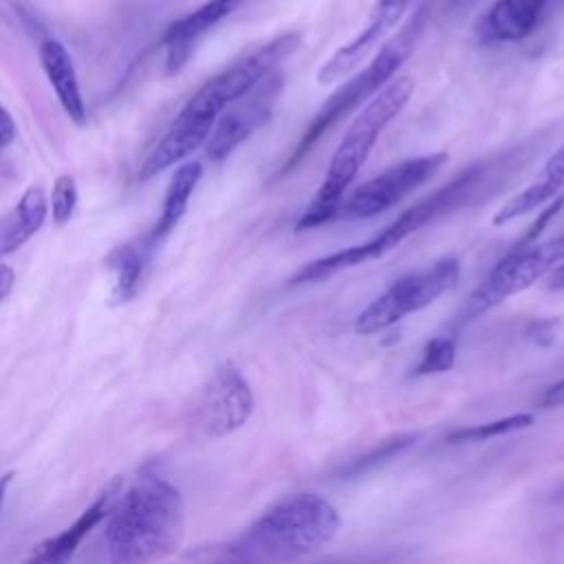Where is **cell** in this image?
Masks as SVG:
<instances>
[{
  "instance_id": "cell-1",
  "label": "cell",
  "mask_w": 564,
  "mask_h": 564,
  "mask_svg": "<svg viewBox=\"0 0 564 564\" xmlns=\"http://www.w3.org/2000/svg\"><path fill=\"white\" fill-rule=\"evenodd\" d=\"M509 156H498V159H487L480 163H474L465 167L460 174H456L449 183L441 185L436 192L425 196L423 200L414 203L405 212L397 216L388 227H383L377 236L361 245H350L346 249L333 251L328 256L315 258L300 269L293 271L289 278V284H311V282H322L326 278H333L346 269L375 262L383 258L388 251L399 247L408 236L421 231L423 227L432 225L434 220L458 212L460 207L478 200L482 194H487L489 187H496L500 181V174L509 170Z\"/></svg>"
},
{
  "instance_id": "cell-7",
  "label": "cell",
  "mask_w": 564,
  "mask_h": 564,
  "mask_svg": "<svg viewBox=\"0 0 564 564\" xmlns=\"http://www.w3.org/2000/svg\"><path fill=\"white\" fill-rule=\"evenodd\" d=\"M564 262V234L533 242L527 247H513L507 251L485 275V280L465 300L458 319L469 322L487 313L507 297L522 293L535 284L542 275H549Z\"/></svg>"
},
{
  "instance_id": "cell-24",
  "label": "cell",
  "mask_w": 564,
  "mask_h": 564,
  "mask_svg": "<svg viewBox=\"0 0 564 564\" xmlns=\"http://www.w3.org/2000/svg\"><path fill=\"white\" fill-rule=\"evenodd\" d=\"M48 207L55 225H66L70 220L77 207V185L70 174H62L55 178Z\"/></svg>"
},
{
  "instance_id": "cell-16",
  "label": "cell",
  "mask_w": 564,
  "mask_h": 564,
  "mask_svg": "<svg viewBox=\"0 0 564 564\" xmlns=\"http://www.w3.org/2000/svg\"><path fill=\"white\" fill-rule=\"evenodd\" d=\"M562 189H564V143H560L551 152V156L544 161L538 178L531 185H527L524 189H520L516 196H511L498 207V212L491 216V225L500 227L509 220L538 212L544 205H549L555 196H560Z\"/></svg>"
},
{
  "instance_id": "cell-4",
  "label": "cell",
  "mask_w": 564,
  "mask_h": 564,
  "mask_svg": "<svg viewBox=\"0 0 564 564\" xmlns=\"http://www.w3.org/2000/svg\"><path fill=\"white\" fill-rule=\"evenodd\" d=\"M412 93L414 79L410 75H399L364 104V108L355 115L341 141L337 143L328 161L324 181L313 194L308 207L297 218L295 229H313L328 220H335L344 192L357 178L386 126L401 115Z\"/></svg>"
},
{
  "instance_id": "cell-9",
  "label": "cell",
  "mask_w": 564,
  "mask_h": 564,
  "mask_svg": "<svg viewBox=\"0 0 564 564\" xmlns=\"http://www.w3.org/2000/svg\"><path fill=\"white\" fill-rule=\"evenodd\" d=\"M445 163H447L445 152H432V154L405 159V161L388 167L383 174L357 185L346 198H341V205H339L335 218L352 220V218L377 216V214L390 209L392 205H397L399 200H403L416 187H421Z\"/></svg>"
},
{
  "instance_id": "cell-14",
  "label": "cell",
  "mask_w": 564,
  "mask_h": 564,
  "mask_svg": "<svg viewBox=\"0 0 564 564\" xmlns=\"http://www.w3.org/2000/svg\"><path fill=\"white\" fill-rule=\"evenodd\" d=\"M214 123H216V119L205 117L203 112H198L189 106H183L181 112L176 115V119L172 121V126L167 128L165 137L154 145V150L141 163L139 178L150 181L159 172L187 159L194 150H198L200 145L207 143Z\"/></svg>"
},
{
  "instance_id": "cell-15",
  "label": "cell",
  "mask_w": 564,
  "mask_h": 564,
  "mask_svg": "<svg viewBox=\"0 0 564 564\" xmlns=\"http://www.w3.org/2000/svg\"><path fill=\"white\" fill-rule=\"evenodd\" d=\"M242 2L245 0H207L185 18L172 22L163 35L167 73H178L187 64L196 42L209 29H214L218 22L231 15Z\"/></svg>"
},
{
  "instance_id": "cell-8",
  "label": "cell",
  "mask_w": 564,
  "mask_h": 564,
  "mask_svg": "<svg viewBox=\"0 0 564 564\" xmlns=\"http://www.w3.org/2000/svg\"><path fill=\"white\" fill-rule=\"evenodd\" d=\"M302 44L300 31H284L249 55L240 57L212 79H207L189 99V108L218 119L225 108L253 90L264 77H269L289 55Z\"/></svg>"
},
{
  "instance_id": "cell-25",
  "label": "cell",
  "mask_w": 564,
  "mask_h": 564,
  "mask_svg": "<svg viewBox=\"0 0 564 564\" xmlns=\"http://www.w3.org/2000/svg\"><path fill=\"white\" fill-rule=\"evenodd\" d=\"M15 139V121L7 108L0 106V150Z\"/></svg>"
},
{
  "instance_id": "cell-5",
  "label": "cell",
  "mask_w": 564,
  "mask_h": 564,
  "mask_svg": "<svg viewBox=\"0 0 564 564\" xmlns=\"http://www.w3.org/2000/svg\"><path fill=\"white\" fill-rule=\"evenodd\" d=\"M436 9V0H423L414 7L405 24L399 29L394 37L381 44V48L375 53V57L350 79H346L315 112V117L304 128L300 141L289 152L286 161L282 163L280 176L291 172L313 148L315 143L344 117H348L352 110H357L361 104H366L370 97H375L386 84H390L397 77V70L403 66V62L412 55L416 48L430 15Z\"/></svg>"
},
{
  "instance_id": "cell-20",
  "label": "cell",
  "mask_w": 564,
  "mask_h": 564,
  "mask_svg": "<svg viewBox=\"0 0 564 564\" xmlns=\"http://www.w3.org/2000/svg\"><path fill=\"white\" fill-rule=\"evenodd\" d=\"M203 176V167L200 163L196 161H189V163H181L174 174L170 176V183H167V189H165V198H163V209H161V216L152 229V234L148 236V242L145 247H154L159 245L176 225L178 220L183 218V214L187 212V203L198 185Z\"/></svg>"
},
{
  "instance_id": "cell-27",
  "label": "cell",
  "mask_w": 564,
  "mask_h": 564,
  "mask_svg": "<svg viewBox=\"0 0 564 564\" xmlns=\"http://www.w3.org/2000/svg\"><path fill=\"white\" fill-rule=\"evenodd\" d=\"M13 284H15V273H13V269L0 260V304L7 300V295H9L11 289H13Z\"/></svg>"
},
{
  "instance_id": "cell-12",
  "label": "cell",
  "mask_w": 564,
  "mask_h": 564,
  "mask_svg": "<svg viewBox=\"0 0 564 564\" xmlns=\"http://www.w3.org/2000/svg\"><path fill=\"white\" fill-rule=\"evenodd\" d=\"M416 4L419 0H377L364 29L322 62V66L317 68V84H335L355 73L361 66V62H366L370 53L386 42L394 26L410 11H414Z\"/></svg>"
},
{
  "instance_id": "cell-2",
  "label": "cell",
  "mask_w": 564,
  "mask_h": 564,
  "mask_svg": "<svg viewBox=\"0 0 564 564\" xmlns=\"http://www.w3.org/2000/svg\"><path fill=\"white\" fill-rule=\"evenodd\" d=\"M337 527V509L326 498L293 494L218 546L209 564H289L328 544Z\"/></svg>"
},
{
  "instance_id": "cell-3",
  "label": "cell",
  "mask_w": 564,
  "mask_h": 564,
  "mask_svg": "<svg viewBox=\"0 0 564 564\" xmlns=\"http://www.w3.org/2000/svg\"><path fill=\"white\" fill-rule=\"evenodd\" d=\"M185 535L181 491L159 476H143L119 494L108 513L110 564H154L178 551Z\"/></svg>"
},
{
  "instance_id": "cell-31",
  "label": "cell",
  "mask_w": 564,
  "mask_h": 564,
  "mask_svg": "<svg viewBox=\"0 0 564 564\" xmlns=\"http://www.w3.org/2000/svg\"><path fill=\"white\" fill-rule=\"evenodd\" d=\"M549 2H551V0H538V4H540L542 9H546V4H549Z\"/></svg>"
},
{
  "instance_id": "cell-11",
  "label": "cell",
  "mask_w": 564,
  "mask_h": 564,
  "mask_svg": "<svg viewBox=\"0 0 564 564\" xmlns=\"http://www.w3.org/2000/svg\"><path fill=\"white\" fill-rule=\"evenodd\" d=\"M282 84V75L273 70L253 90H249L245 97H240L220 112L205 143L207 156L212 161L227 159L245 139H249L271 119L273 104L280 97Z\"/></svg>"
},
{
  "instance_id": "cell-10",
  "label": "cell",
  "mask_w": 564,
  "mask_h": 564,
  "mask_svg": "<svg viewBox=\"0 0 564 564\" xmlns=\"http://www.w3.org/2000/svg\"><path fill=\"white\" fill-rule=\"evenodd\" d=\"M251 410L253 394L247 379L231 361H225L200 390L194 405V425L205 436L220 438L242 427Z\"/></svg>"
},
{
  "instance_id": "cell-18",
  "label": "cell",
  "mask_w": 564,
  "mask_h": 564,
  "mask_svg": "<svg viewBox=\"0 0 564 564\" xmlns=\"http://www.w3.org/2000/svg\"><path fill=\"white\" fill-rule=\"evenodd\" d=\"M40 64L46 73V79H48L59 106L68 115V119L75 121L77 126H84L86 123V106H84V97L79 90L75 64H73L70 53L66 51V46L59 40H51V37L42 40L40 42Z\"/></svg>"
},
{
  "instance_id": "cell-6",
  "label": "cell",
  "mask_w": 564,
  "mask_h": 564,
  "mask_svg": "<svg viewBox=\"0 0 564 564\" xmlns=\"http://www.w3.org/2000/svg\"><path fill=\"white\" fill-rule=\"evenodd\" d=\"M458 280L460 260L454 256H445L425 269L401 275L357 315L355 333L375 335L399 324L403 317L423 311L452 291Z\"/></svg>"
},
{
  "instance_id": "cell-30",
  "label": "cell",
  "mask_w": 564,
  "mask_h": 564,
  "mask_svg": "<svg viewBox=\"0 0 564 564\" xmlns=\"http://www.w3.org/2000/svg\"><path fill=\"white\" fill-rule=\"evenodd\" d=\"M465 2H471V0H436V7H438V9H447V11H452V9L463 7Z\"/></svg>"
},
{
  "instance_id": "cell-28",
  "label": "cell",
  "mask_w": 564,
  "mask_h": 564,
  "mask_svg": "<svg viewBox=\"0 0 564 564\" xmlns=\"http://www.w3.org/2000/svg\"><path fill=\"white\" fill-rule=\"evenodd\" d=\"M546 289H549V291H564V262L557 264V267L546 275Z\"/></svg>"
},
{
  "instance_id": "cell-21",
  "label": "cell",
  "mask_w": 564,
  "mask_h": 564,
  "mask_svg": "<svg viewBox=\"0 0 564 564\" xmlns=\"http://www.w3.org/2000/svg\"><path fill=\"white\" fill-rule=\"evenodd\" d=\"M145 247L134 245V242H126L115 247L108 258L106 264L112 271L115 284H112V304H126L134 297L141 275H143V264H145Z\"/></svg>"
},
{
  "instance_id": "cell-29",
  "label": "cell",
  "mask_w": 564,
  "mask_h": 564,
  "mask_svg": "<svg viewBox=\"0 0 564 564\" xmlns=\"http://www.w3.org/2000/svg\"><path fill=\"white\" fill-rule=\"evenodd\" d=\"M13 480V471H7L0 476V513H2V507H4V500H7V491H9V485Z\"/></svg>"
},
{
  "instance_id": "cell-22",
  "label": "cell",
  "mask_w": 564,
  "mask_h": 564,
  "mask_svg": "<svg viewBox=\"0 0 564 564\" xmlns=\"http://www.w3.org/2000/svg\"><path fill=\"white\" fill-rule=\"evenodd\" d=\"M531 423H533L531 414H511V416L496 419V421H489V423H478L474 427H460V430L452 432L447 436V441H452V443H460V441H489V438H496V436H502V434L529 427Z\"/></svg>"
},
{
  "instance_id": "cell-13",
  "label": "cell",
  "mask_w": 564,
  "mask_h": 564,
  "mask_svg": "<svg viewBox=\"0 0 564 564\" xmlns=\"http://www.w3.org/2000/svg\"><path fill=\"white\" fill-rule=\"evenodd\" d=\"M119 494H121V478L117 476L97 494V498L75 518L73 524H68L59 533L37 542L31 549V553L22 560V564H70V560L77 553L82 540L101 520L108 518V513L115 507Z\"/></svg>"
},
{
  "instance_id": "cell-26",
  "label": "cell",
  "mask_w": 564,
  "mask_h": 564,
  "mask_svg": "<svg viewBox=\"0 0 564 564\" xmlns=\"http://www.w3.org/2000/svg\"><path fill=\"white\" fill-rule=\"evenodd\" d=\"M540 405H544V408L564 405V379H560L557 383H553L544 390V394L540 397Z\"/></svg>"
},
{
  "instance_id": "cell-17",
  "label": "cell",
  "mask_w": 564,
  "mask_h": 564,
  "mask_svg": "<svg viewBox=\"0 0 564 564\" xmlns=\"http://www.w3.org/2000/svg\"><path fill=\"white\" fill-rule=\"evenodd\" d=\"M544 9L538 0H496L476 24L482 42H520L540 24Z\"/></svg>"
},
{
  "instance_id": "cell-19",
  "label": "cell",
  "mask_w": 564,
  "mask_h": 564,
  "mask_svg": "<svg viewBox=\"0 0 564 564\" xmlns=\"http://www.w3.org/2000/svg\"><path fill=\"white\" fill-rule=\"evenodd\" d=\"M48 214V200L40 187H29L15 207L0 216V258L18 251L40 231Z\"/></svg>"
},
{
  "instance_id": "cell-23",
  "label": "cell",
  "mask_w": 564,
  "mask_h": 564,
  "mask_svg": "<svg viewBox=\"0 0 564 564\" xmlns=\"http://www.w3.org/2000/svg\"><path fill=\"white\" fill-rule=\"evenodd\" d=\"M456 361V344L449 337H434L425 344L419 364L414 368L416 375H436L445 372Z\"/></svg>"
}]
</instances>
